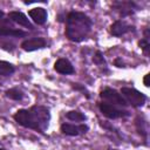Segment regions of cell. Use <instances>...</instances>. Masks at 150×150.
I'll use <instances>...</instances> for the list:
<instances>
[{"label": "cell", "instance_id": "9", "mask_svg": "<svg viewBox=\"0 0 150 150\" xmlns=\"http://www.w3.org/2000/svg\"><path fill=\"white\" fill-rule=\"evenodd\" d=\"M54 69L62 74V75H70V74H74L75 73V69H74V66L71 64V62L68 60V59H59L55 64H54Z\"/></svg>", "mask_w": 150, "mask_h": 150}, {"label": "cell", "instance_id": "19", "mask_svg": "<svg viewBox=\"0 0 150 150\" xmlns=\"http://www.w3.org/2000/svg\"><path fill=\"white\" fill-rule=\"evenodd\" d=\"M93 61H94V63L97 64V66H103V67L107 66V62H105V60H104L102 53L98 52V50L95 53V55H94V57H93Z\"/></svg>", "mask_w": 150, "mask_h": 150}, {"label": "cell", "instance_id": "24", "mask_svg": "<svg viewBox=\"0 0 150 150\" xmlns=\"http://www.w3.org/2000/svg\"><path fill=\"white\" fill-rule=\"evenodd\" d=\"M0 150H6V149H4V148H0Z\"/></svg>", "mask_w": 150, "mask_h": 150}, {"label": "cell", "instance_id": "12", "mask_svg": "<svg viewBox=\"0 0 150 150\" xmlns=\"http://www.w3.org/2000/svg\"><path fill=\"white\" fill-rule=\"evenodd\" d=\"M27 33L21 30V29H16L13 27H8V26H1L0 25V36H13V38H21V36H26Z\"/></svg>", "mask_w": 150, "mask_h": 150}, {"label": "cell", "instance_id": "11", "mask_svg": "<svg viewBox=\"0 0 150 150\" xmlns=\"http://www.w3.org/2000/svg\"><path fill=\"white\" fill-rule=\"evenodd\" d=\"M28 15L30 16V19L36 23V25H45L47 21V11L42 7H35L32 8L28 12Z\"/></svg>", "mask_w": 150, "mask_h": 150}, {"label": "cell", "instance_id": "20", "mask_svg": "<svg viewBox=\"0 0 150 150\" xmlns=\"http://www.w3.org/2000/svg\"><path fill=\"white\" fill-rule=\"evenodd\" d=\"M71 87H73V89H75V90H80V91H82V93H83V95H86V96L89 98V93H88V90L86 89V87L81 86L80 83H73V84H71Z\"/></svg>", "mask_w": 150, "mask_h": 150}, {"label": "cell", "instance_id": "18", "mask_svg": "<svg viewBox=\"0 0 150 150\" xmlns=\"http://www.w3.org/2000/svg\"><path fill=\"white\" fill-rule=\"evenodd\" d=\"M144 125H145V122H144L143 120H141V116H138V117L136 118V128H137L138 134L142 135V136L145 138V137H146V129L144 128Z\"/></svg>", "mask_w": 150, "mask_h": 150}, {"label": "cell", "instance_id": "25", "mask_svg": "<svg viewBox=\"0 0 150 150\" xmlns=\"http://www.w3.org/2000/svg\"><path fill=\"white\" fill-rule=\"evenodd\" d=\"M109 150H117V149H109Z\"/></svg>", "mask_w": 150, "mask_h": 150}, {"label": "cell", "instance_id": "17", "mask_svg": "<svg viewBox=\"0 0 150 150\" xmlns=\"http://www.w3.org/2000/svg\"><path fill=\"white\" fill-rule=\"evenodd\" d=\"M138 46L141 47V49L144 52V54L148 56L149 55V49H150V43H149V29L146 28L144 30V38L138 41Z\"/></svg>", "mask_w": 150, "mask_h": 150}, {"label": "cell", "instance_id": "7", "mask_svg": "<svg viewBox=\"0 0 150 150\" xmlns=\"http://www.w3.org/2000/svg\"><path fill=\"white\" fill-rule=\"evenodd\" d=\"M135 27L130 23H128L125 20H116L111 26H110V34L112 36H122L129 32H134Z\"/></svg>", "mask_w": 150, "mask_h": 150}, {"label": "cell", "instance_id": "15", "mask_svg": "<svg viewBox=\"0 0 150 150\" xmlns=\"http://www.w3.org/2000/svg\"><path fill=\"white\" fill-rule=\"evenodd\" d=\"M66 118L71 121V122H83L87 120L86 115L79 110H70L66 114Z\"/></svg>", "mask_w": 150, "mask_h": 150}, {"label": "cell", "instance_id": "22", "mask_svg": "<svg viewBox=\"0 0 150 150\" xmlns=\"http://www.w3.org/2000/svg\"><path fill=\"white\" fill-rule=\"evenodd\" d=\"M148 77H149V74H146V75L144 76V80H143V82H144V86H145V87H149V83H148Z\"/></svg>", "mask_w": 150, "mask_h": 150}, {"label": "cell", "instance_id": "13", "mask_svg": "<svg viewBox=\"0 0 150 150\" xmlns=\"http://www.w3.org/2000/svg\"><path fill=\"white\" fill-rule=\"evenodd\" d=\"M114 7L116 9H118V12L122 16H125V15L132 14L134 7H136V5L134 2H115Z\"/></svg>", "mask_w": 150, "mask_h": 150}, {"label": "cell", "instance_id": "10", "mask_svg": "<svg viewBox=\"0 0 150 150\" xmlns=\"http://www.w3.org/2000/svg\"><path fill=\"white\" fill-rule=\"evenodd\" d=\"M8 18H9L13 22H15V23H18V25H20V26H22V27H26V28H28V29H33V28H34V26L30 23V21L28 20V18H27L22 12H19V11L9 12V13H8Z\"/></svg>", "mask_w": 150, "mask_h": 150}, {"label": "cell", "instance_id": "5", "mask_svg": "<svg viewBox=\"0 0 150 150\" xmlns=\"http://www.w3.org/2000/svg\"><path fill=\"white\" fill-rule=\"evenodd\" d=\"M100 97L102 100H104L107 103L112 104V105H121V107H125L128 103L125 102V100L123 98V96L115 89L112 88H104L103 90H101L100 93Z\"/></svg>", "mask_w": 150, "mask_h": 150}, {"label": "cell", "instance_id": "21", "mask_svg": "<svg viewBox=\"0 0 150 150\" xmlns=\"http://www.w3.org/2000/svg\"><path fill=\"white\" fill-rule=\"evenodd\" d=\"M115 64H116L117 67H124L123 62L121 63V59H116V60H115Z\"/></svg>", "mask_w": 150, "mask_h": 150}, {"label": "cell", "instance_id": "2", "mask_svg": "<svg viewBox=\"0 0 150 150\" xmlns=\"http://www.w3.org/2000/svg\"><path fill=\"white\" fill-rule=\"evenodd\" d=\"M93 20L83 12H69L66 19V36L71 42L83 41L91 32Z\"/></svg>", "mask_w": 150, "mask_h": 150}, {"label": "cell", "instance_id": "6", "mask_svg": "<svg viewBox=\"0 0 150 150\" xmlns=\"http://www.w3.org/2000/svg\"><path fill=\"white\" fill-rule=\"evenodd\" d=\"M89 127L86 123L81 124H71V123H63L61 124V132L67 136H80L87 134Z\"/></svg>", "mask_w": 150, "mask_h": 150}, {"label": "cell", "instance_id": "1", "mask_svg": "<svg viewBox=\"0 0 150 150\" xmlns=\"http://www.w3.org/2000/svg\"><path fill=\"white\" fill-rule=\"evenodd\" d=\"M13 118L23 128L43 134L50 121V110L46 105H33L28 109H19Z\"/></svg>", "mask_w": 150, "mask_h": 150}, {"label": "cell", "instance_id": "4", "mask_svg": "<svg viewBox=\"0 0 150 150\" xmlns=\"http://www.w3.org/2000/svg\"><path fill=\"white\" fill-rule=\"evenodd\" d=\"M98 109H100V111L102 112L103 116H105L107 118H110V120L123 118V117H127V116L130 115L128 110L120 109L116 105L109 104L107 102H100L98 103Z\"/></svg>", "mask_w": 150, "mask_h": 150}, {"label": "cell", "instance_id": "16", "mask_svg": "<svg viewBox=\"0 0 150 150\" xmlns=\"http://www.w3.org/2000/svg\"><path fill=\"white\" fill-rule=\"evenodd\" d=\"M14 71H15V68L12 63L0 60V75L1 76H11Z\"/></svg>", "mask_w": 150, "mask_h": 150}, {"label": "cell", "instance_id": "3", "mask_svg": "<svg viewBox=\"0 0 150 150\" xmlns=\"http://www.w3.org/2000/svg\"><path fill=\"white\" fill-rule=\"evenodd\" d=\"M121 95L123 96V98L125 100L127 103H129L130 105H132L135 108L142 107L146 101V96L135 88L123 87L121 89Z\"/></svg>", "mask_w": 150, "mask_h": 150}, {"label": "cell", "instance_id": "14", "mask_svg": "<svg viewBox=\"0 0 150 150\" xmlns=\"http://www.w3.org/2000/svg\"><path fill=\"white\" fill-rule=\"evenodd\" d=\"M5 95H6V97H8V98H11L13 101H21L23 98V96H25L23 91L18 87H14V88H11V89L6 90Z\"/></svg>", "mask_w": 150, "mask_h": 150}, {"label": "cell", "instance_id": "23", "mask_svg": "<svg viewBox=\"0 0 150 150\" xmlns=\"http://www.w3.org/2000/svg\"><path fill=\"white\" fill-rule=\"evenodd\" d=\"M2 16H4V12L0 9V18H2Z\"/></svg>", "mask_w": 150, "mask_h": 150}, {"label": "cell", "instance_id": "8", "mask_svg": "<svg viewBox=\"0 0 150 150\" xmlns=\"http://www.w3.org/2000/svg\"><path fill=\"white\" fill-rule=\"evenodd\" d=\"M46 45H47L46 39L42 38V36H39V38H30V39H27V40L22 41L21 42V48L26 52H33V50L45 48Z\"/></svg>", "mask_w": 150, "mask_h": 150}]
</instances>
